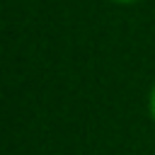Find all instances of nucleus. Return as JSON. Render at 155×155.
<instances>
[{
	"label": "nucleus",
	"mask_w": 155,
	"mask_h": 155,
	"mask_svg": "<svg viewBox=\"0 0 155 155\" xmlns=\"http://www.w3.org/2000/svg\"><path fill=\"white\" fill-rule=\"evenodd\" d=\"M148 109H150V116H153V121H155V85H153V90H150V99H148Z\"/></svg>",
	"instance_id": "f257e3e1"
},
{
	"label": "nucleus",
	"mask_w": 155,
	"mask_h": 155,
	"mask_svg": "<svg viewBox=\"0 0 155 155\" xmlns=\"http://www.w3.org/2000/svg\"><path fill=\"white\" fill-rule=\"evenodd\" d=\"M114 2H121V5H128V2H136V0H114Z\"/></svg>",
	"instance_id": "f03ea898"
}]
</instances>
